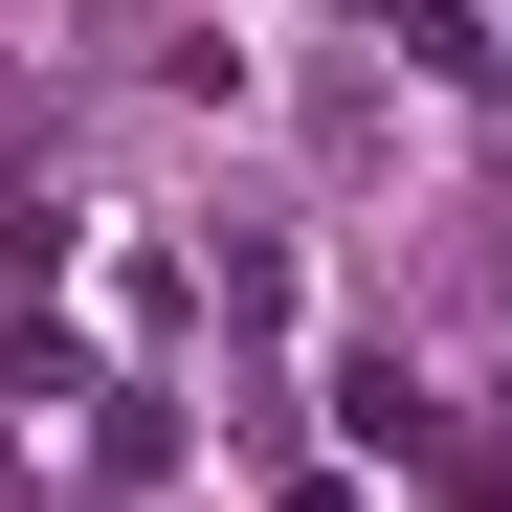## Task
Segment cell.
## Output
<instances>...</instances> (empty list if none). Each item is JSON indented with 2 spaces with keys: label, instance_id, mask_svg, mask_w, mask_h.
<instances>
[{
  "label": "cell",
  "instance_id": "obj_1",
  "mask_svg": "<svg viewBox=\"0 0 512 512\" xmlns=\"http://www.w3.org/2000/svg\"><path fill=\"white\" fill-rule=\"evenodd\" d=\"M334 423H357L379 468H468V446H446V401L401 379V334H357V357H334Z\"/></svg>",
  "mask_w": 512,
  "mask_h": 512
},
{
  "label": "cell",
  "instance_id": "obj_2",
  "mask_svg": "<svg viewBox=\"0 0 512 512\" xmlns=\"http://www.w3.org/2000/svg\"><path fill=\"white\" fill-rule=\"evenodd\" d=\"M201 312H223V334H290V245L223 223V245H201Z\"/></svg>",
  "mask_w": 512,
  "mask_h": 512
},
{
  "label": "cell",
  "instance_id": "obj_3",
  "mask_svg": "<svg viewBox=\"0 0 512 512\" xmlns=\"http://www.w3.org/2000/svg\"><path fill=\"white\" fill-rule=\"evenodd\" d=\"M357 23H379L401 67H468V90H490V23H468V0H357Z\"/></svg>",
  "mask_w": 512,
  "mask_h": 512
},
{
  "label": "cell",
  "instance_id": "obj_4",
  "mask_svg": "<svg viewBox=\"0 0 512 512\" xmlns=\"http://www.w3.org/2000/svg\"><path fill=\"white\" fill-rule=\"evenodd\" d=\"M90 468H179V401H156V379H90Z\"/></svg>",
  "mask_w": 512,
  "mask_h": 512
},
{
  "label": "cell",
  "instance_id": "obj_5",
  "mask_svg": "<svg viewBox=\"0 0 512 512\" xmlns=\"http://www.w3.org/2000/svg\"><path fill=\"white\" fill-rule=\"evenodd\" d=\"M290 512H334V490H290Z\"/></svg>",
  "mask_w": 512,
  "mask_h": 512
}]
</instances>
